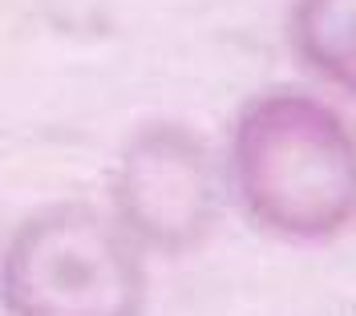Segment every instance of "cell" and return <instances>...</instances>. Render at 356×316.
<instances>
[{
	"mask_svg": "<svg viewBox=\"0 0 356 316\" xmlns=\"http://www.w3.org/2000/svg\"><path fill=\"white\" fill-rule=\"evenodd\" d=\"M150 260L106 207L41 203L0 244L4 316H146Z\"/></svg>",
	"mask_w": 356,
	"mask_h": 316,
	"instance_id": "7a4b0ae2",
	"label": "cell"
},
{
	"mask_svg": "<svg viewBox=\"0 0 356 316\" xmlns=\"http://www.w3.org/2000/svg\"><path fill=\"white\" fill-rule=\"evenodd\" d=\"M106 211L146 260L207 248L231 215L222 142L178 118L134 126L113 155Z\"/></svg>",
	"mask_w": 356,
	"mask_h": 316,
	"instance_id": "3957f363",
	"label": "cell"
},
{
	"mask_svg": "<svg viewBox=\"0 0 356 316\" xmlns=\"http://www.w3.org/2000/svg\"><path fill=\"white\" fill-rule=\"evenodd\" d=\"M284 45L308 86L356 106V0H288Z\"/></svg>",
	"mask_w": 356,
	"mask_h": 316,
	"instance_id": "277c9868",
	"label": "cell"
},
{
	"mask_svg": "<svg viewBox=\"0 0 356 316\" xmlns=\"http://www.w3.org/2000/svg\"><path fill=\"white\" fill-rule=\"evenodd\" d=\"M231 211L284 248L356 231V113L308 81L247 93L222 134Z\"/></svg>",
	"mask_w": 356,
	"mask_h": 316,
	"instance_id": "6da1fadb",
	"label": "cell"
}]
</instances>
